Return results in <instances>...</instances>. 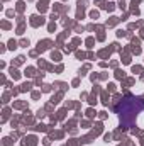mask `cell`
Segmentation results:
<instances>
[{
	"label": "cell",
	"instance_id": "cell-1",
	"mask_svg": "<svg viewBox=\"0 0 144 146\" xmlns=\"http://www.w3.org/2000/svg\"><path fill=\"white\" fill-rule=\"evenodd\" d=\"M144 109V102L137 97H126L122 99V102L115 107L117 114H119V119H120V124L131 127L137 117V114Z\"/></svg>",
	"mask_w": 144,
	"mask_h": 146
}]
</instances>
